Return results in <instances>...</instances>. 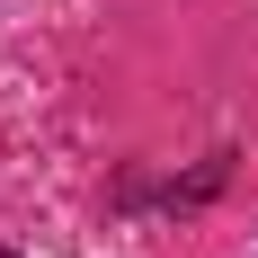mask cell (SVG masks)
<instances>
[{"instance_id":"cell-1","label":"cell","mask_w":258,"mask_h":258,"mask_svg":"<svg viewBox=\"0 0 258 258\" xmlns=\"http://www.w3.org/2000/svg\"><path fill=\"white\" fill-rule=\"evenodd\" d=\"M0 258H9V249H0Z\"/></svg>"}]
</instances>
